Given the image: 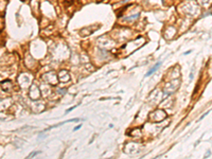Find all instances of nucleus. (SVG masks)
Wrapping results in <instances>:
<instances>
[{
	"label": "nucleus",
	"instance_id": "nucleus-1",
	"mask_svg": "<svg viewBox=\"0 0 212 159\" xmlns=\"http://www.w3.org/2000/svg\"><path fill=\"white\" fill-rule=\"evenodd\" d=\"M159 66H160V62H159V63H157V64H156V66H155V67L153 68V69H151L149 72H147L146 74H145V76H150V75H152V74H153V72H154L155 70H157V69H158V68H159Z\"/></svg>",
	"mask_w": 212,
	"mask_h": 159
}]
</instances>
